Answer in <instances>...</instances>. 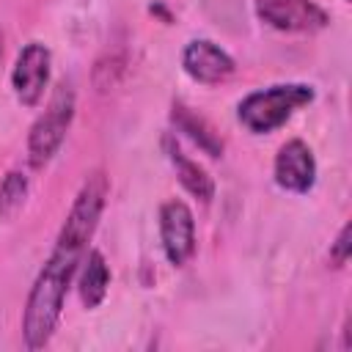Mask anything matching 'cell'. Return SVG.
Wrapping results in <instances>:
<instances>
[{"mask_svg":"<svg viewBox=\"0 0 352 352\" xmlns=\"http://www.w3.org/2000/svg\"><path fill=\"white\" fill-rule=\"evenodd\" d=\"M182 69L198 85H220L236 72V60L212 38H192L182 50Z\"/></svg>","mask_w":352,"mask_h":352,"instance_id":"obj_8","label":"cell"},{"mask_svg":"<svg viewBox=\"0 0 352 352\" xmlns=\"http://www.w3.org/2000/svg\"><path fill=\"white\" fill-rule=\"evenodd\" d=\"M52 74V52L41 41H28L11 69V88L22 107H38Z\"/></svg>","mask_w":352,"mask_h":352,"instance_id":"obj_4","label":"cell"},{"mask_svg":"<svg viewBox=\"0 0 352 352\" xmlns=\"http://www.w3.org/2000/svg\"><path fill=\"white\" fill-rule=\"evenodd\" d=\"M74 110H77L74 88H72V82L60 80L55 85L44 113L30 124V132H28V162H30V168L41 170L55 160V154L60 151V146H63V140L72 129Z\"/></svg>","mask_w":352,"mask_h":352,"instance_id":"obj_3","label":"cell"},{"mask_svg":"<svg viewBox=\"0 0 352 352\" xmlns=\"http://www.w3.org/2000/svg\"><path fill=\"white\" fill-rule=\"evenodd\" d=\"M28 192H30V179L25 170H8L3 179H0V220H8L14 217L25 201H28Z\"/></svg>","mask_w":352,"mask_h":352,"instance_id":"obj_12","label":"cell"},{"mask_svg":"<svg viewBox=\"0 0 352 352\" xmlns=\"http://www.w3.org/2000/svg\"><path fill=\"white\" fill-rule=\"evenodd\" d=\"M316 96L308 82H275L258 91H250L236 104V118L250 135H270L280 129L297 110L311 104Z\"/></svg>","mask_w":352,"mask_h":352,"instance_id":"obj_2","label":"cell"},{"mask_svg":"<svg viewBox=\"0 0 352 352\" xmlns=\"http://www.w3.org/2000/svg\"><path fill=\"white\" fill-rule=\"evenodd\" d=\"M162 151H165L168 162L173 165L179 184H182L192 198H198L201 204H212V198H214V179L209 176V170H206L204 165H198L192 157H187V154L182 151V146L176 143V138H173L170 132L162 135Z\"/></svg>","mask_w":352,"mask_h":352,"instance_id":"obj_9","label":"cell"},{"mask_svg":"<svg viewBox=\"0 0 352 352\" xmlns=\"http://www.w3.org/2000/svg\"><path fill=\"white\" fill-rule=\"evenodd\" d=\"M110 195V179L102 168L85 173L66 220L55 236L50 256L44 258L22 311V341L28 349H41L58 330L60 314L66 308V294L72 289L74 275L88 253V245L99 228Z\"/></svg>","mask_w":352,"mask_h":352,"instance_id":"obj_1","label":"cell"},{"mask_svg":"<svg viewBox=\"0 0 352 352\" xmlns=\"http://www.w3.org/2000/svg\"><path fill=\"white\" fill-rule=\"evenodd\" d=\"M349 256H352V239H349V223H344L341 231H338V236L330 242L327 258H330L333 267H344L349 261Z\"/></svg>","mask_w":352,"mask_h":352,"instance_id":"obj_13","label":"cell"},{"mask_svg":"<svg viewBox=\"0 0 352 352\" xmlns=\"http://www.w3.org/2000/svg\"><path fill=\"white\" fill-rule=\"evenodd\" d=\"M0 58H3V33H0Z\"/></svg>","mask_w":352,"mask_h":352,"instance_id":"obj_14","label":"cell"},{"mask_svg":"<svg viewBox=\"0 0 352 352\" xmlns=\"http://www.w3.org/2000/svg\"><path fill=\"white\" fill-rule=\"evenodd\" d=\"M275 184L292 195H305L316 184V157L302 138H289L272 162Z\"/></svg>","mask_w":352,"mask_h":352,"instance_id":"obj_7","label":"cell"},{"mask_svg":"<svg viewBox=\"0 0 352 352\" xmlns=\"http://www.w3.org/2000/svg\"><path fill=\"white\" fill-rule=\"evenodd\" d=\"M160 245L173 267H184L195 256V214L182 198H168L157 212Z\"/></svg>","mask_w":352,"mask_h":352,"instance_id":"obj_6","label":"cell"},{"mask_svg":"<svg viewBox=\"0 0 352 352\" xmlns=\"http://www.w3.org/2000/svg\"><path fill=\"white\" fill-rule=\"evenodd\" d=\"M170 124L176 126V132H182V135H187L206 157H212V160H217V157H223V138H220V132L201 116V113H195L190 104H184L182 99H176L173 104H170Z\"/></svg>","mask_w":352,"mask_h":352,"instance_id":"obj_10","label":"cell"},{"mask_svg":"<svg viewBox=\"0 0 352 352\" xmlns=\"http://www.w3.org/2000/svg\"><path fill=\"white\" fill-rule=\"evenodd\" d=\"M107 289H110V267H107V258L102 250L96 248H88L82 264H80V283H77V292H80V300H82V308L94 311L104 302L107 297Z\"/></svg>","mask_w":352,"mask_h":352,"instance_id":"obj_11","label":"cell"},{"mask_svg":"<svg viewBox=\"0 0 352 352\" xmlns=\"http://www.w3.org/2000/svg\"><path fill=\"white\" fill-rule=\"evenodd\" d=\"M256 16L278 33H319L330 14L316 0H253Z\"/></svg>","mask_w":352,"mask_h":352,"instance_id":"obj_5","label":"cell"}]
</instances>
